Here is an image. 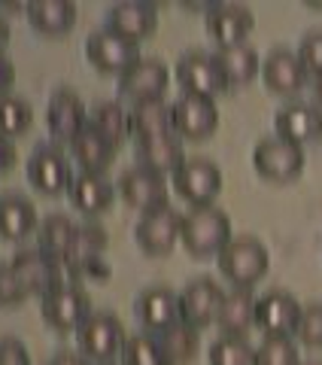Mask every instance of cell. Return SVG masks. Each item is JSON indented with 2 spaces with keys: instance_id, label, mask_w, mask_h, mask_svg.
I'll return each instance as SVG.
<instances>
[{
  "instance_id": "obj_32",
  "label": "cell",
  "mask_w": 322,
  "mask_h": 365,
  "mask_svg": "<svg viewBox=\"0 0 322 365\" xmlns=\"http://www.w3.org/2000/svg\"><path fill=\"white\" fill-rule=\"evenodd\" d=\"M174 122H170V104L165 101H143V104L131 107V137L134 140H146V137L170 134Z\"/></svg>"
},
{
  "instance_id": "obj_44",
  "label": "cell",
  "mask_w": 322,
  "mask_h": 365,
  "mask_svg": "<svg viewBox=\"0 0 322 365\" xmlns=\"http://www.w3.org/2000/svg\"><path fill=\"white\" fill-rule=\"evenodd\" d=\"M13 162H16V146H13V140L0 137V174L13 168Z\"/></svg>"
},
{
  "instance_id": "obj_14",
  "label": "cell",
  "mask_w": 322,
  "mask_h": 365,
  "mask_svg": "<svg viewBox=\"0 0 322 365\" xmlns=\"http://www.w3.org/2000/svg\"><path fill=\"white\" fill-rule=\"evenodd\" d=\"M28 180L40 195L55 198L61 192H71L73 170L58 146H37L28 158Z\"/></svg>"
},
{
  "instance_id": "obj_10",
  "label": "cell",
  "mask_w": 322,
  "mask_h": 365,
  "mask_svg": "<svg viewBox=\"0 0 322 365\" xmlns=\"http://www.w3.org/2000/svg\"><path fill=\"white\" fill-rule=\"evenodd\" d=\"M170 122H174V134L180 140H207L219 128V110L210 98L180 95L170 104Z\"/></svg>"
},
{
  "instance_id": "obj_15",
  "label": "cell",
  "mask_w": 322,
  "mask_h": 365,
  "mask_svg": "<svg viewBox=\"0 0 322 365\" xmlns=\"http://www.w3.org/2000/svg\"><path fill=\"white\" fill-rule=\"evenodd\" d=\"M204 21H207V34H210L219 49L244 46L252 28H256V16L244 4H210Z\"/></svg>"
},
{
  "instance_id": "obj_24",
  "label": "cell",
  "mask_w": 322,
  "mask_h": 365,
  "mask_svg": "<svg viewBox=\"0 0 322 365\" xmlns=\"http://www.w3.org/2000/svg\"><path fill=\"white\" fill-rule=\"evenodd\" d=\"M137 143V165L146 170H155L161 177H174V170L186 162L182 153V140L170 131V134H158V137H146V140H134Z\"/></svg>"
},
{
  "instance_id": "obj_20",
  "label": "cell",
  "mask_w": 322,
  "mask_h": 365,
  "mask_svg": "<svg viewBox=\"0 0 322 365\" xmlns=\"http://www.w3.org/2000/svg\"><path fill=\"white\" fill-rule=\"evenodd\" d=\"M274 128H277V137H283V140H289L295 146L316 143L322 137V107L304 104V101H292V104L277 110Z\"/></svg>"
},
{
  "instance_id": "obj_1",
  "label": "cell",
  "mask_w": 322,
  "mask_h": 365,
  "mask_svg": "<svg viewBox=\"0 0 322 365\" xmlns=\"http://www.w3.org/2000/svg\"><path fill=\"white\" fill-rule=\"evenodd\" d=\"M232 220L219 207H192L182 216V235L180 241L194 259H210L219 256L222 250L232 244Z\"/></svg>"
},
{
  "instance_id": "obj_13",
  "label": "cell",
  "mask_w": 322,
  "mask_h": 365,
  "mask_svg": "<svg viewBox=\"0 0 322 365\" xmlns=\"http://www.w3.org/2000/svg\"><path fill=\"white\" fill-rule=\"evenodd\" d=\"M88 110H85V101L76 95L73 88H55L52 98H49V107H46V125L55 140H64V143H73L79 134L88 128Z\"/></svg>"
},
{
  "instance_id": "obj_6",
  "label": "cell",
  "mask_w": 322,
  "mask_h": 365,
  "mask_svg": "<svg viewBox=\"0 0 322 365\" xmlns=\"http://www.w3.org/2000/svg\"><path fill=\"white\" fill-rule=\"evenodd\" d=\"M40 307H43V319L55 332H79V326L95 314L88 292L79 289L76 283H61L52 292H46L40 299Z\"/></svg>"
},
{
  "instance_id": "obj_45",
  "label": "cell",
  "mask_w": 322,
  "mask_h": 365,
  "mask_svg": "<svg viewBox=\"0 0 322 365\" xmlns=\"http://www.w3.org/2000/svg\"><path fill=\"white\" fill-rule=\"evenodd\" d=\"M6 43H9V21L0 16V52L6 49Z\"/></svg>"
},
{
  "instance_id": "obj_47",
  "label": "cell",
  "mask_w": 322,
  "mask_h": 365,
  "mask_svg": "<svg viewBox=\"0 0 322 365\" xmlns=\"http://www.w3.org/2000/svg\"><path fill=\"white\" fill-rule=\"evenodd\" d=\"M103 365H116V362H103Z\"/></svg>"
},
{
  "instance_id": "obj_7",
  "label": "cell",
  "mask_w": 322,
  "mask_h": 365,
  "mask_svg": "<svg viewBox=\"0 0 322 365\" xmlns=\"http://www.w3.org/2000/svg\"><path fill=\"white\" fill-rule=\"evenodd\" d=\"M177 79L182 86V95H198V98H210L216 101V95H222L228 88V79L219 67L216 52H201L192 49L177 61Z\"/></svg>"
},
{
  "instance_id": "obj_48",
  "label": "cell",
  "mask_w": 322,
  "mask_h": 365,
  "mask_svg": "<svg viewBox=\"0 0 322 365\" xmlns=\"http://www.w3.org/2000/svg\"><path fill=\"white\" fill-rule=\"evenodd\" d=\"M307 365H319V362H307Z\"/></svg>"
},
{
  "instance_id": "obj_18",
  "label": "cell",
  "mask_w": 322,
  "mask_h": 365,
  "mask_svg": "<svg viewBox=\"0 0 322 365\" xmlns=\"http://www.w3.org/2000/svg\"><path fill=\"white\" fill-rule=\"evenodd\" d=\"M9 268L21 280V287L28 289V295H43L52 292L55 287H61V262H55L43 253V250H19L9 259Z\"/></svg>"
},
{
  "instance_id": "obj_4",
  "label": "cell",
  "mask_w": 322,
  "mask_h": 365,
  "mask_svg": "<svg viewBox=\"0 0 322 365\" xmlns=\"http://www.w3.org/2000/svg\"><path fill=\"white\" fill-rule=\"evenodd\" d=\"M79 341V350L83 356H88L91 362H113L122 353L125 347V329L119 323L116 314H107V311H95L76 332Z\"/></svg>"
},
{
  "instance_id": "obj_34",
  "label": "cell",
  "mask_w": 322,
  "mask_h": 365,
  "mask_svg": "<svg viewBox=\"0 0 322 365\" xmlns=\"http://www.w3.org/2000/svg\"><path fill=\"white\" fill-rule=\"evenodd\" d=\"M33 125V107L19 95H0V137L6 140H19L21 134H28Z\"/></svg>"
},
{
  "instance_id": "obj_38",
  "label": "cell",
  "mask_w": 322,
  "mask_h": 365,
  "mask_svg": "<svg viewBox=\"0 0 322 365\" xmlns=\"http://www.w3.org/2000/svg\"><path fill=\"white\" fill-rule=\"evenodd\" d=\"M298 341L304 347H322V302L304 304L301 323H298Z\"/></svg>"
},
{
  "instance_id": "obj_25",
  "label": "cell",
  "mask_w": 322,
  "mask_h": 365,
  "mask_svg": "<svg viewBox=\"0 0 322 365\" xmlns=\"http://www.w3.org/2000/svg\"><path fill=\"white\" fill-rule=\"evenodd\" d=\"M25 16L31 28L43 37H64L76 25V4L73 0H31L25 4Z\"/></svg>"
},
{
  "instance_id": "obj_5",
  "label": "cell",
  "mask_w": 322,
  "mask_h": 365,
  "mask_svg": "<svg viewBox=\"0 0 322 365\" xmlns=\"http://www.w3.org/2000/svg\"><path fill=\"white\" fill-rule=\"evenodd\" d=\"M252 168L259 170V177L271 182H292L304 170V146H295L283 137L271 134L256 143L252 150Z\"/></svg>"
},
{
  "instance_id": "obj_39",
  "label": "cell",
  "mask_w": 322,
  "mask_h": 365,
  "mask_svg": "<svg viewBox=\"0 0 322 365\" xmlns=\"http://www.w3.org/2000/svg\"><path fill=\"white\" fill-rule=\"evenodd\" d=\"M298 58L310 76H322V31H310L298 43Z\"/></svg>"
},
{
  "instance_id": "obj_28",
  "label": "cell",
  "mask_w": 322,
  "mask_h": 365,
  "mask_svg": "<svg viewBox=\"0 0 322 365\" xmlns=\"http://www.w3.org/2000/svg\"><path fill=\"white\" fill-rule=\"evenodd\" d=\"M40 228L37 210L25 195H0V237L4 241H25Z\"/></svg>"
},
{
  "instance_id": "obj_40",
  "label": "cell",
  "mask_w": 322,
  "mask_h": 365,
  "mask_svg": "<svg viewBox=\"0 0 322 365\" xmlns=\"http://www.w3.org/2000/svg\"><path fill=\"white\" fill-rule=\"evenodd\" d=\"M31 299L28 289L21 287V280L13 274V268H9V262L6 265H0V307H19V304H25Z\"/></svg>"
},
{
  "instance_id": "obj_11",
  "label": "cell",
  "mask_w": 322,
  "mask_h": 365,
  "mask_svg": "<svg viewBox=\"0 0 322 365\" xmlns=\"http://www.w3.org/2000/svg\"><path fill=\"white\" fill-rule=\"evenodd\" d=\"M180 235H182V216L170 207V204L167 207L140 213L137 228H134L137 247H140L146 256H170V250L177 247Z\"/></svg>"
},
{
  "instance_id": "obj_30",
  "label": "cell",
  "mask_w": 322,
  "mask_h": 365,
  "mask_svg": "<svg viewBox=\"0 0 322 365\" xmlns=\"http://www.w3.org/2000/svg\"><path fill=\"white\" fill-rule=\"evenodd\" d=\"M88 125L103 137V140H110L119 150V146L131 137V110H125L122 101H100V104L91 110Z\"/></svg>"
},
{
  "instance_id": "obj_23",
  "label": "cell",
  "mask_w": 322,
  "mask_h": 365,
  "mask_svg": "<svg viewBox=\"0 0 322 365\" xmlns=\"http://www.w3.org/2000/svg\"><path fill=\"white\" fill-rule=\"evenodd\" d=\"M79 232L71 216L64 213H49L37 228V250H43L49 259L55 262H73L76 247H79Z\"/></svg>"
},
{
  "instance_id": "obj_41",
  "label": "cell",
  "mask_w": 322,
  "mask_h": 365,
  "mask_svg": "<svg viewBox=\"0 0 322 365\" xmlns=\"http://www.w3.org/2000/svg\"><path fill=\"white\" fill-rule=\"evenodd\" d=\"M0 365H31L28 347L19 338H0Z\"/></svg>"
},
{
  "instance_id": "obj_29",
  "label": "cell",
  "mask_w": 322,
  "mask_h": 365,
  "mask_svg": "<svg viewBox=\"0 0 322 365\" xmlns=\"http://www.w3.org/2000/svg\"><path fill=\"white\" fill-rule=\"evenodd\" d=\"M71 155L76 158V165L85 170V174H107V168L113 165V155H116V146L91 128L83 131L71 143Z\"/></svg>"
},
{
  "instance_id": "obj_19",
  "label": "cell",
  "mask_w": 322,
  "mask_h": 365,
  "mask_svg": "<svg viewBox=\"0 0 322 365\" xmlns=\"http://www.w3.org/2000/svg\"><path fill=\"white\" fill-rule=\"evenodd\" d=\"M158 28V9L146 0H122L107 9V31L140 46L146 37H152Z\"/></svg>"
},
{
  "instance_id": "obj_37",
  "label": "cell",
  "mask_w": 322,
  "mask_h": 365,
  "mask_svg": "<svg viewBox=\"0 0 322 365\" xmlns=\"http://www.w3.org/2000/svg\"><path fill=\"white\" fill-rule=\"evenodd\" d=\"M256 365H301L292 338H264L256 347Z\"/></svg>"
},
{
  "instance_id": "obj_3",
  "label": "cell",
  "mask_w": 322,
  "mask_h": 365,
  "mask_svg": "<svg viewBox=\"0 0 322 365\" xmlns=\"http://www.w3.org/2000/svg\"><path fill=\"white\" fill-rule=\"evenodd\" d=\"M170 182H174L177 195L182 201H189L192 207H210L222 192V170L210 158L192 155L174 170Z\"/></svg>"
},
{
  "instance_id": "obj_35",
  "label": "cell",
  "mask_w": 322,
  "mask_h": 365,
  "mask_svg": "<svg viewBox=\"0 0 322 365\" xmlns=\"http://www.w3.org/2000/svg\"><path fill=\"white\" fill-rule=\"evenodd\" d=\"M210 365H256V347L246 338H216L207 353Z\"/></svg>"
},
{
  "instance_id": "obj_21",
  "label": "cell",
  "mask_w": 322,
  "mask_h": 365,
  "mask_svg": "<svg viewBox=\"0 0 322 365\" xmlns=\"http://www.w3.org/2000/svg\"><path fill=\"white\" fill-rule=\"evenodd\" d=\"M261 79L268 86L271 95H280V98H295L298 91L307 86L310 73L304 71L298 52L289 49H274L268 58L261 61Z\"/></svg>"
},
{
  "instance_id": "obj_26",
  "label": "cell",
  "mask_w": 322,
  "mask_h": 365,
  "mask_svg": "<svg viewBox=\"0 0 322 365\" xmlns=\"http://www.w3.org/2000/svg\"><path fill=\"white\" fill-rule=\"evenodd\" d=\"M71 204L85 213V216H100L113 207V198H116V189H113V182L103 177V174H85V170H79L71 182Z\"/></svg>"
},
{
  "instance_id": "obj_17",
  "label": "cell",
  "mask_w": 322,
  "mask_h": 365,
  "mask_svg": "<svg viewBox=\"0 0 322 365\" xmlns=\"http://www.w3.org/2000/svg\"><path fill=\"white\" fill-rule=\"evenodd\" d=\"M167 86H170V71H167V64L158 58H140L131 71H125L119 76V91L131 104L165 101Z\"/></svg>"
},
{
  "instance_id": "obj_16",
  "label": "cell",
  "mask_w": 322,
  "mask_h": 365,
  "mask_svg": "<svg viewBox=\"0 0 322 365\" xmlns=\"http://www.w3.org/2000/svg\"><path fill=\"white\" fill-rule=\"evenodd\" d=\"M119 195L137 213L167 207V180L161 174H155V170L134 165L131 170H125L119 177Z\"/></svg>"
},
{
  "instance_id": "obj_22",
  "label": "cell",
  "mask_w": 322,
  "mask_h": 365,
  "mask_svg": "<svg viewBox=\"0 0 322 365\" xmlns=\"http://www.w3.org/2000/svg\"><path fill=\"white\" fill-rule=\"evenodd\" d=\"M134 311H137V319L143 323V329L149 335L161 332V329L180 323V292L167 289V287H149L137 295L134 302Z\"/></svg>"
},
{
  "instance_id": "obj_43",
  "label": "cell",
  "mask_w": 322,
  "mask_h": 365,
  "mask_svg": "<svg viewBox=\"0 0 322 365\" xmlns=\"http://www.w3.org/2000/svg\"><path fill=\"white\" fill-rule=\"evenodd\" d=\"M13 79H16V67L6 58V52H0V95H9Z\"/></svg>"
},
{
  "instance_id": "obj_9",
  "label": "cell",
  "mask_w": 322,
  "mask_h": 365,
  "mask_svg": "<svg viewBox=\"0 0 322 365\" xmlns=\"http://www.w3.org/2000/svg\"><path fill=\"white\" fill-rule=\"evenodd\" d=\"M304 304L286 289H268L256 302V329H261L264 338H292L301 323Z\"/></svg>"
},
{
  "instance_id": "obj_2",
  "label": "cell",
  "mask_w": 322,
  "mask_h": 365,
  "mask_svg": "<svg viewBox=\"0 0 322 365\" xmlns=\"http://www.w3.org/2000/svg\"><path fill=\"white\" fill-rule=\"evenodd\" d=\"M216 262H219V274L232 283V289H252L271 268L268 247L249 235L232 237V244L216 256Z\"/></svg>"
},
{
  "instance_id": "obj_42",
  "label": "cell",
  "mask_w": 322,
  "mask_h": 365,
  "mask_svg": "<svg viewBox=\"0 0 322 365\" xmlns=\"http://www.w3.org/2000/svg\"><path fill=\"white\" fill-rule=\"evenodd\" d=\"M49 365H91V359L83 356V350H58Z\"/></svg>"
},
{
  "instance_id": "obj_27",
  "label": "cell",
  "mask_w": 322,
  "mask_h": 365,
  "mask_svg": "<svg viewBox=\"0 0 322 365\" xmlns=\"http://www.w3.org/2000/svg\"><path fill=\"white\" fill-rule=\"evenodd\" d=\"M256 295L252 289H232L225 292V302H222V311L216 326L222 329V335L228 338H246L249 329H256Z\"/></svg>"
},
{
  "instance_id": "obj_8",
  "label": "cell",
  "mask_w": 322,
  "mask_h": 365,
  "mask_svg": "<svg viewBox=\"0 0 322 365\" xmlns=\"http://www.w3.org/2000/svg\"><path fill=\"white\" fill-rule=\"evenodd\" d=\"M85 55H88L91 67L100 71V73H107V76H122L125 71H131V67L143 58L140 46L119 37V34L107 31V28L95 31L85 40Z\"/></svg>"
},
{
  "instance_id": "obj_12",
  "label": "cell",
  "mask_w": 322,
  "mask_h": 365,
  "mask_svg": "<svg viewBox=\"0 0 322 365\" xmlns=\"http://www.w3.org/2000/svg\"><path fill=\"white\" fill-rule=\"evenodd\" d=\"M225 302V292L216 280L210 277H194L192 283H186V289L180 292V317L182 323H189L192 329H207L219 319Z\"/></svg>"
},
{
  "instance_id": "obj_46",
  "label": "cell",
  "mask_w": 322,
  "mask_h": 365,
  "mask_svg": "<svg viewBox=\"0 0 322 365\" xmlns=\"http://www.w3.org/2000/svg\"><path fill=\"white\" fill-rule=\"evenodd\" d=\"M313 98H316V104L322 107V76H313Z\"/></svg>"
},
{
  "instance_id": "obj_31",
  "label": "cell",
  "mask_w": 322,
  "mask_h": 365,
  "mask_svg": "<svg viewBox=\"0 0 322 365\" xmlns=\"http://www.w3.org/2000/svg\"><path fill=\"white\" fill-rule=\"evenodd\" d=\"M219 58V67L228 79V88H237V86H249L252 79L261 73V58L259 52L252 49L249 43L244 46H232V49H219L216 52Z\"/></svg>"
},
{
  "instance_id": "obj_36",
  "label": "cell",
  "mask_w": 322,
  "mask_h": 365,
  "mask_svg": "<svg viewBox=\"0 0 322 365\" xmlns=\"http://www.w3.org/2000/svg\"><path fill=\"white\" fill-rule=\"evenodd\" d=\"M122 365H170V359L165 356V350L158 347L155 335L137 332V335H131L128 341H125Z\"/></svg>"
},
{
  "instance_id": "obj_33",
  "label": "cell",
  "mask_w": 322,
  "mask_h": 365,
  "mask_svg": "<svg viewBox=\"0 0 322 365\" xmlns=\"http://www.w3.org/2000/svg\"><path fill=\"white\" fill-rule=\"evenodd\" d=\"M155 341L158 347L165 350V356L170 359V365H186L194 359V353H198V329H192L189 323H174L167 329H161V332H155Z\"/></svg>"
}]
</instances>
